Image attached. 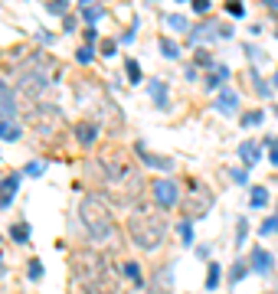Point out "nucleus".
<instances>
[{
  "instance_id": "7c9ffc66",
  "label": "nucleus",
  "mask_w": 278,
  "mask_h": 294,
  "mask_svg": "<svg viewBox=\"0 0 278 294\" xmlns=\"http://www.w3.org/2000/svg\"><path fill=\"white\" fill-rule=\"evenodd\" d=\"M236 229H239V232H236V245H242V242L249 239V222H246V219H239V222H236Z\"/></svg>"
},
{
  "instance_id": "412c9836",
  "label": "nucleus",
  "mask_w": 278,
  "mask_h": 294,
  "mask_svg": "<svg viewBox=\"0 0 278 294\" xmlns=\"http://www.w3.org/2000/svg\"><path fill=\"white\" fill-rule=\"evenodd\" d=\"M10 236H13V242H26V239H30V226H26V222H13Z\"/></svg>"
},
{
  "instance_id": "473e14b6",
  "label": "nucleus",
  "mask_w": 278,
  "mask_h": 294,
  "mask_svg": "<svg viewBox=\"0 0 278 294\" xmlns=\"http://www.w3.org/2000/svg\"><path fill=\"white\" fill-rule=\"evenodd\" d=\"M229 180L236 183V186H246V183H249V177H246V170H239V167H236V170H229Z\"/></svg>"
},
{
  "instance_id": "c03bdc74",
  "label": "nucleus",
  "mask_w": 278,
  "mask_h": 294,
  "mask_svg": "<svg viewBox=\"0 0 278 294\" xmlns=\"http://www.w3.org/2000/svg\"><path fill=\"white\" fill-rule=\"evenodd\" d=\"M79 7H82V10L85 7H95V0H79Z\"/></svg>"
},
{
  "instance_id": "a19ab883",
  "label": "nucleus",
  "mask_w": 278,
  "mask_h": 294,
  "mask_svg": "<svg viewBox=\"0 0 278 294\" xmlns=\"http://www.w3.org/2000/svg\"><path fill=\"white\" fill-rule=\"evenodd\" d=\"M213 75H216L219 82H226V79H229V69H226V66H216V72H213Z\"/></svg>"
},
{
  "instance_id": "b1692460",
  "label": "nucleus",
  "mask_w": 278,
  "mask_h": 294,
  "mask_svg": "<svg viewBox=\"0 0 278 294\" xmlns=\"http://www.w3.org/2000/svg\"><path fill=\"white\" fill-rule=\"evenodd\" d=\"M160 52H164L167 59H177V56H180V49H177V43H174V40H167V36L160 40Z\"/></svg>"
},
{
  "instance_id": "f704fd0d",
  "label": "nucleus",
  "mask_w": 278,
  "mask_h": 294,
  "mask_svg": "<svg viewBox=\"0 0 278 294\" xmlns=\"http://www.w3.org/2000/svg\"><path fill=\"white\" fill-rule=\"evenodd\" d=\"M115 52H118V43H115V40H105V43H102V56H105V59H112Z\"/></svg>"
},
{
  "instance_id": "393cba45",
  "label": "nucleus",
  "mask_w": 278,
  "mask_h": 294,
  "mask_svg": "<svg viewBox=\"0 0 278 294\" xmlns=\"http://www.w3.org/2000/svg\"><path fill=\"white\" fill-rule=\"evenodd\" d=\"M124 69H128V82L138 85V82H141V66H138L134 59H128V62H124Z\"/></svg>"
},
{
  "instance_id": "e433bc0d",
  "label": "nucleus",
  "mask_w": 278,
  "mask_h": 294,
  "mask_svg": "<svg viewBox=\"0 0 278 294\" xmlns=\"http://www.w3.org/2000/svg\"><path fill=\"white\" fill-rule=\"evenodd\" d=\"M196 66H213V56L206 49H196Z\"/></svg>"
},
{
  "instance_id": "de8ad7c7",
  "label": "nucleus",
  "mask_w": 278,
  "mask_h": 294,
  "mask_svg": "<svg viewBox=\"0 0 278 294\" xmlns=\"http://www.w3.org/2000/svg\"><path fill=\"white\" fill-rule=\"evenodd\" d=\"M177 4H180V0H177Z\"/></svg>"
},
{
  "instance_id": "58836bf2",
  "label": "nucleus",
  "mask_w": 278,
  "mask_h": 294,
  "mask_svg": "<svg viewBox=\"0 0 278 294\" xmlns=\"http://www.w3.org/2000/svg\"><path fill=\"white\" fill-rule=\"evenodd\" d=\"M216 85H219V79H216V75H206V79H203V88H206V92H213Z\"/></svg>"
},
{
  "instance_id": "bb28decb",
  "label": "nucleus",
  "mask_w": 278,
  "mask_h": 294,
  "mask_svg": "<svg viewBox=\"0 0 278 294\" xmlns=\"http://www.w3.org/2000/svg\"><path fill=\"white\" fill-rule=\"evenodd\" d=\"M134 284H141V268H138V262H124V268H121Z\"/></svg>"
},
{
  "instance_id": "7ed1b4c3",
  "label": "nucleus",
  "mask_w": 278,
  "mask_h": 294,
  "mask_svg": "<svg viewBox=\"0 0 278 294\" xmlns=\"http://www.w3.org/2000/svg\"><path fill=\"white\" fill-rule=\"evenodd\" d=\"M128 236L131 242L138 248H144V252H154V248L164 245L167 239V219L160 209H151V206H138L131 209L128 216Z\"/></svg>"
},
{
  "instance_id": "f8f14e48",
  "label": "nucleus",
  "mask_w": 278,
  "mask_h": 294,
  "mask_svg": "<svg viewBox=\"0 0 278 294\" xmlns=\"http://www.w3.org/2000/svg\"><path fill=\"white\" fill-rule=\"evenodd\" d=\"M134 150H138L141 160H144L147 167H154V170H170V167H174V160H170V157H157V154H151V150H147L144 144H141V141L134 144Z\"/></svg>"
},
{
  "instance_id": "aec40b11",
  "label": "nucleus",
  "mask_w": 278,
  "mask_h": 294,
  "mask_svg": "<svg viewBox=\"0 0 278 294\" xmlns=\"http://www.w3.org/2000/svg\"><path fill=\"white\" fill-rule=\"evenodd\" d=\"M246 275H249V265H246V262H236V265L229 268V284H239Z\"/></svg>"
},
{
  "instance_id": "20e7f679",
  "label": "nucleus",
  "mask_w": 278,
  "mask_h": 294,
  "mask_svg": "<svg viewBox=\"0 0 278 294\" xmlns=\"http://www.w3.org/2000/svg\"><path fill=\"white\" fill-rule=\"evenodd\" d=\"M79 219H82L85 232L95 239V242H105L112 239L115 232V219H112V209L105 206V200L98 193H88L82 203H79Z\"/></svg>"
},
{
  "instance_id": "9d476101",
  "label": "nucleus",
  "mask_w": 278,
  "mask_h": 294,
  "mask_svg": "<svg viewBox=\"0 0 278 294\" xmlns=\"http://www.w3.org/2000/svg\"><path fill=\"white\" fill-rule=\"evenodd\" d=\"M213 108H216L219 114H236V111H239V95L232 92V88H223L219 98L213 102Z\"/></svg>"
},
{
  "instance_id": "37998d69",
  "label": "nucleus",
  "mask_w": 278,
  "mask_h": 294,
  "mask_svg": "<svg viewBox=\"0 0 278 294\" xmlns=\"http://www.w3.org/2000/svg\"><path fill=\"white\" fill-rule=\"evenodd\" d=\"M265 7H268V10H275V13H278V0H265Z\"/></svg>"
},
{
  "instance_id": "f257e3e1",
  "label": "nucleus",
  "mask_w": 278,
  "mask_h": 294,
  "mask_svg": "<svg viewBox=\"0 0 278 294\" xmlns=\"http://www.w3.org/2000/svg\"><path fill=\"white\" fill-rule=\"evenodd\" d=\"M102 170L105 177H108V190L112 196L118 203H138V196L141 190H144V180H141V173L134 170V164H131V157L124 154V150L118 147H112V150H105L102 154Z\"/></svg>"
},
{
  "instance_id": "4468645a",
  "label": "nucleus",
  "mask_w": 278,
  "mask_h": 294,
  "mask_svg": "<svg viewBox=\"0 0 278 294\" xmlns=\"http://www.w3.org/2000/svg\"><path fill=\"white\" fill-rule=\"evenodd\" d=\"M249 268L258 271V275H268V271H272V255H268L265 248H255V252H252V262H249Z\"/></svg>"
},
{
  "instance_id": "1a4fd4ad",
  "label": "nucleus",
  "mask_w": 278,
  "mask_h": 294,
  "mask_svg": "<svg viewBox=\"0 0 278 294\" xmlns=\"http://www.w3.org/2000/svg\"><path fill=\"white\" fill-rule=\"evenodd\" d=\"M147 95H151V102H154L160 111H167V108H170V95H167V82H164V79H151Z\"/></svg>"
},
{
  "instance_id": "c85d7f7f",
  "label": "nucleus",
  "mask_w": 278,
  "mask_h": 294,
  "mask_svg": "<svg viewBox=\"0 0 278 294\" xmlns=\"http://www.w3.org/2000/svg\"><path fill=\"white\" fill-rule=\"evenodd\" d=\"M82 16H85L88 23H98V20L105 16V10H102V7H85V10H82Z\"/></svg>"
},
{
  "instance_id": "2eb2a0df",
  "label": "nucleus",
  "mask_w": 278,
  "mask_h": 294,
  "mask_svg": "<svg viewBox=\"0 0 278 294\" xmlns=\"http://www.w3.org/2000/svg\"><path fill=\"white\" fill-rule=\"evenodd\" d=\"M20 134H23V128L16 121H0V141H20Z\"/></svg>"
},
{
  "instance_id": "0eeeda50",
  "label": "nucleus",
  "mask_w": 278,
  "mask_h": 294,
  "mask_svg": "<svg viewBox=\"0 0 278 294\" xmlns=\"http://www.w3.org/2000/svg\"><path fill=\"white\" fill-rule=\"evenodd\" d=\"M20 180H23V173H10V177L0 180V209L13 206V196H16V190H20Z\"/></svg>"
},
{
  "instance_id": "4be33fe9",
  "label": "nucleus",
  "mask_w": 278,
  "mask_h": 294,
  "mask_svg": "<svg viewBox=\"0 0 278 294\" xmlns=\"http://www.w3.org/2000/svg\"><path fill=\"white\" fill-rule=\"evenodd\" d=\"M177 232H180V242L183 245H193V222L190 219H183L180 226H177Z\"/></svg>"
},
{
  "instance_id": "4c0bfd02",
  "label": "nucleus",
  "mask_w": 278,
  "mask_h": 294,
  "mask_svg": "<svg viewBox=\"0 0 278 294\" xmlns=\"http://www.w3.org/2000/svg\"><path fill=\"white\" fill-rule=\"evenodd\" d=\"M226 10H229L232 16H242V13H246V7H242L239 0H229V4H226Z\"/></svg>"
},
{
  "instance_id": "dca6fc26",
  "label": "nucleus",
  "mask_w": 278,
  "mask_h": 294,
  "mask_svg": "<svg viewBox=\"0 0 278 294\" xmlns=\"http://www.w3.org/2000/svg\"><path fill=\"white\" fill-rule=\"evenodd\" d=\"M164 23H167V30H170V33H187V30H190L187 16H180V13H170V16H164Z\"/></svg>"
},
{
  "instance_id": "5701e85b",
  "label": "nucleus",
  "mask_w": 278,
  "mask_h": 294,
  "mask_svg": "<svg viewBox=\"0 0 278 294\" xmlns=\"http://www.w3.org/2000/svg\"><path fill=\"white\" fill-rule=\"evenodd\" d=\"M249 75H252V88H255V92L262 95V98H268V92H272V85H268V82H262V75H258V72H249Z\"/></svg>"
},
{
  "instance_id": "a18cd8bd",
  "label": "nucleus",
  "mask_w": 278,
  "mask_h": 294,
  "mask_svg": "<svg viewBox=\"0 0 278 294\" xmlns=\"http://www.w3.org/2000/svg\"><path fill=\"white\" fill-rule=\"evenodd\" d=\"M272 85H275V88H278V72H275V79H272Z\"/></svg>"
},
{
  "instance_id": "f3484780",
  "label": "nucleus",
  "mask_w": 278,
  "mask_h": 294,
  "mask_svg": "<svg viewBox=\"0 0 278 294\" xmlns=\"http://www.w3.org/2000/svg\"><path fill=\"white\" fill-rule=\"evenodd\" d=\"M262 121H265V114L255 108V111H246V114L239 118V128H246V131H249V128H258Z\"/></svg>"
},
{
  "instance_id": "423d86ee",
  "label": "nucleus",
  "mask_w": 278,
  "mask_h": 294,
  "mask_svg": "<svg viewBox=\"0 0 278 294\" xmlns=\"http://www.w3.org/2000/svg\"><path fill=\"white\" fill-rule=\"evenodd\" d=\"M151 193H154V203L160 209H174L180 203V186L177 180H154L151 183Z\"/></svg>"
},
{
  "instance_id": "c756f323",
  "label": "nucleus",
  "mask_w": 278,
  "mask_h": 294,
  "mask_svg": "<svg viewBox=\"0 0 278 294\" xmlns=\"http://www.w3.org/2000/svg\"><path fill=\"white\" fill-rule=\"evenodd\" d=\"M92 56H95V49H92V46H88V43H85V46H82V49H79V52H76V59H79V62H82V66H88V62H92Z\"/></svg>"
},
{
  "instance_id": "49530a36",
  "label": "nucleus",
  "mask_w": 278,
  "mask_h": 294,
  "mask_svg": "<svg viewBox=\"0 0 278 294\" xmlns=\"http://www.w3.org/2000/svg\"><path fill=\"white\" fill-rule=\"evenodd\" d=\"M275 36H278V30H275Z\"/></svg>"
},
{
  "instance_id": "f03ea898",
  "label": "nucleus",
  "mask_w": 278,
  "mask_h": 294,
  "mask_svg": "<svg viewBox=\"0 0 278 294\" xmlns=\"http://www.w3.org/2000/svg\"><path fill=\"white\" fill-rule=\"evenodd\" d=\"M72 278L82 291L88 294H108L112 291V268H108V258L98 255V252H72Z\"/></svg>"
},
{
  "instance_id": "6e6552de",
  "label": "nucleus",
  "mask_w": 278,
  "mask_h": 294,
  "mask_svg": "<svg viewBox=\"0 0 278 294\" xmlns=\"http://www.w3.org/2000/svg\"><path fill=\"white\" fill-rule=\"evenodd\" d=\"M13 118H16V95L0 79V121H13Z\"/></svg>"
},
{
  "instance_id": "c9c22d12",
  "label": "nucleus",
  "mask_w": 278,
  "mask_h": 294,
  "mask_svg": "<svg viewBox=\"0 0 278 294\" xmlns=\"http://www.w3.org/2000/svg\"><path fill=\"white\" fill-rule=\"evenodd\" d=\"M265 144L272 147V154H268V160H272V164L278 167V138H265Z\"/></svg>"
},
{
  "instance_id": "ea45409f",
  "label": "nucleus",
  "mask_w": 278,
  "mask_h": 294,
  "mask_svg": "<svg viewBox=\"0 0 278 294\" xmlns=\"http://www.w3.org/2000/svg\"><path fill=\"white\" fill-rule=\"evenodd\" d=\"M193 10L196 13H206V10H210V0H193Z\"/></svg>"
},
{
  "instance_id": "39448f33",
  "label": "nucleus",
  "mask_w": 278,
  "mask_h": 294,
  "mask_svg": "<svg viewBox=\"0 0 278 294\" xmlns=\"http://www.w3.org/2000/svg\"><path fill=\"white\" fill-rule=\"evenodd\" d=\"M180 203H183V212H187V219H200L210 212V203H213V196L206 186H200L196 180H187V196H180Z\"/></svg>"
},
{
  "instance_id": "cd10ccee",
  "label": "nucleus",
  "mask_w": 278,
  "mask_h": 294,
  "mask_svg": "<svg viewBox=\"0 0 278 294\" xmlns=\"http://www.w3.org/2000/svg\"><path fill=\"white\" fill-rule=\"evenodd\" d=\"M262 236H278V216H268L265 222H262V229H258Z\"/></svg>"
},
{
  "instance_id": "79ce46f5",
  "label": "nucleus",
  "mask_w": 278,
  "mask_h": 294,
  "mask_svg": "<svg viewBox=\"0 0 278 294\" xmlns=\"http://www.w3.org/2000/svg\"><path fill=\"white\" fill-rule=\"evenodd\" d=\"M246 56H249V59H255V62H258V59H262V52H258L255 46H246Z\"/></svg>"
},
{
  "instance_id": "9b49d317",
  "label": "nucleus",
  "mask_w": 278,
  "mask_h": 294,
  "mask_svg": "<svg viewBox=\"0 0 278 294\" xmlns=\"http://www.w3.org/2000/svg\"><path fill=\"white\" fill-rule=\"evenodd\" d=\"M72 134H76V141L82 147H92L95 141H98V124H92V121H79L76 128H72Z\"/></svg>"
},
{
  "instance_id": "ddd939ff",
  "label": "nucleus",
  "mask_w": 278,
  "mask_h": 294,
  "mask_svg": "<svg viewBox=\"0 0 278 294\" xmlns=\"http://www.w3.org/2000/svg\"><path fill=\"white\" fill-rule=\"evenodd\" d=\"M258 157H262V144H255V141H242V144H239V160L246 167L258 164Z\"/></svg>"
},
{
  "instance_id": "72a5a7b5",
  "label": "nucleus",
  "mask_w": 278,
  "mask_h": 294,
  "mask_svg": "<svg viewBox=\"0 0 278 294\" xmlns=\"http://www.w3.org/2000/svg\"><path fill=\"white\" fill-rule=\"evenodd\" d=\"M66 7H69V0H49L46 10H49V13H66Z\"/></svg>"
},
{
  "instance_id": "a211bd4d",
  "label": "nucleus",
  "mask_w": 278,
  "mask_h": 294,
  "mask_svg": "<svg viewBox=\"0 0 278 294\" xmlns=\"http://www.w3.org/2000/svg\"><path fill=\"white\" fill-rule=\"evenodd\" d=\"M265 203H268V190H265V186H255V190L249 193V206H252V209H265Z\"/></svg>"
},
{
  "instance_id": "2f4dec72",
  "label": "nucleus",
  "mask_w": 278,
  "mask_h": 294,
  "mask_svg": "<svg viewBox=\"0 0 278 294\" xmlns=\"http://www.w3.org/2000/svg\"><path fill=\"white\" fill-rule=\"evenodd\" d=\"M20 173H23V177H40V173H43V164H40V160H33V164H26Z\"/></svg>"
},
{
  "instance_id": "6ab92c4d",
  "label": "nucleus",
  "mask_w": 278,
  "mask_h": 294,
  "mask_svg": "<svg viewBox=\"0 0 278 294\" xmlns=\"http://www.w3.org/2000/svg\"><path fill=\"white\" fill-rule=\"evenodd\" d=\"M219 278H223V268H219V265L216 262H210V265H206V288H219Z\"/></svg>"
},
{
  "instance_id": "a878e982",
  "label": "nucleus",
  "mask_w": 278,
  "mask_h": 294,
  "mask_svg": "<svg viewBox=\"0 0 278 294\" xmlns=\"http://www.w3.org/2000/svg\"><path fill=\"white\" fill-rule=\"evenodd\" d=\"M26 275H30V281H40L43 278V262H40V258H33V262L26 265Z\"/></svg>"
}]
</instances>
